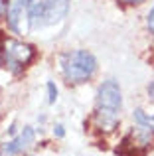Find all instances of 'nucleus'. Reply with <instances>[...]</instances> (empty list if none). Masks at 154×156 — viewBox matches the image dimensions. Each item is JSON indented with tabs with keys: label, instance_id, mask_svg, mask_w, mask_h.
Segmentation results:
<instances>
[{
	"label": "nucleus",
	"instance_id": "obj_1",
	"mask_svg": "<svg viewBox=\"0 0 154 156\" xmlns=\"http://www.w3.org/2000/svg\"><path fill=\"white\" fill-rule=\"evenodd\" d=\"M123 105L121 87L115 79H107L97 91V122L105 130H113L119 122V111Z\"/></svg>",
	"mask_w": 154,
	"mask_h": 156
},
{
	"label": "nucleus",
	"instance_id": "obj_2",
	"mask_svg": "<svg viewBox=\"0 0 154 156\" xmlns=\"http://www.w3.org/2000/svg\"><path fill=\"white\" fill-rule=\"evenodd\" d=\"M69 10V0H30V26L44 30L61 22Z\"/></svg>",
	"mask_w": 154,
	"mask_h": 156
},
{
	"label": "nucleus",
	"instance_id": "obj_3",
	"mask_svg": "<svg viewBox=\"0 0 154 156\" xmlns=\"http://www.w3.org/2000/svg\"><path fill=\"white\" fill-rule=\"evenodd\" d=\"M61 71L69 83H83L97 71V59L87 50H75L61 55Z\"/></svg>",
	"mask_w": 154,
	"mask_h": 156
},
{
	"label": "nucleus",
	"instance_id": "obj_4",
	"mask_svg": "<svg viewBox=\"0 0 154 156\" xmlns=\"http://www.w3.org/2000/svg\"><path fill=\"white\" fill-rule=\"evenodd\" d=\"M32 59H34V48L30 44L16 42V40L4 42V61L10 67V71L20 73Z\"/></svg>",
	"mask_w": 154,
	"mask_h": 156
},
{
	"label": "nucleus",
	"instance_id": "obj_5",
	"mask_svg": "<svg viewBox=\"0 0 154 156\" xmlns=\"http://www.w3.org/2000/svg\"><path fill=\"white\" fill-rule=\"evenodd\" d=\"M150 146H152L150 130L140 126L138 130H131L123 138V142L117 148V154L119 156H146Z\"/></svg>",
	"mask_w": 154,
	"mask_h": 156
},
{
	"label": "nucleus",
	"instance_id": "obj_6",
	"mask_svg": "<svg viewBox=\"0 0 154 156\" xmlns=\"http://www.w3.org/2000/svg\"><path fill=\"white\" fill-rule=\"evenodd\" d=\"M8 26L14 34H28L30 30V0H10L6 10Z\"/></svg>",
	"mask_w": 154,
	"mask_h": 156
},
{
	"label": "nucleus",
	"instance_id": "obj_7",
	"mask_svg": "<svg viewBox=\"0 0 154 156\" xmlns=\"http://www.w3.org/2000/svg\"><path fill=\"white\" fill-rule=\"evenodd\" d=\"M32 140H34V130H32L30 126H26L24 133L20 134L18 138H14V140H10L8 144L2 146V152L4 154H16V152H20V150H24L28 144H32Z\"/></svg>",
	"mask_w": 154,
	"mask_h": 156
},
{
	"label": "nucleus",
	"instance_id": "obj_8",
	"mask_svg": "<svg viewBox=\"0 0 154 156\" xmlns=\"http://www.w3.org/2000/svg\"><path fill=\"white\" fill-rule=\"evenodd\" d=\"M135 121L138 122V125L142 126V129L152 130V133H154V117H152V115H146L144 111L136 109V111H135Z\"/></svg>",
	"mask_w": 154,
	"mask_h": 156
},
{
	"label": "nucleus",
	"instance_id": "obj_9",
	"mask_svg": "<svg viewBox=\"0 0 154 156\" xmlns=\"http://www.w3.org/2000/svg\"><path fill=\"white\" fill-rule=\"evenodd\" d=\"M47 95H50V97H47L50 103H55V99H58V89H55V85L51 83V81L47 83Z\"/></svg>",
	"mask_w": 154,
	"mask_h": 156
},
{
	"label": "nucleus",
	"instance_id": "obj_10",
	"mask_svg": "<svg viewBox=\"0 0 154 156\" xmlns=\"http://www.w3.org/2000/svg\"><path fill=\"white\" fill-rule=\"evenodd\" d=\"M146 24H148V30L154 34V8L150 12H148V20H146Z\"/></svg>",
	"mask_w": 154,
	"mask_h": 156
},
{
	"label": "nucleus",
	"instance_id": "obj_11",
	"mask_svg": "<svg viewBox=\"0 0 154 156\" xmlns=\"http://www.w3.org/2000/svg\"><path fill=\"white\" fill-rule=\"evenodd\" d=\"M148 95H150V97H152V101H154V81H152L150 85H148Z\"/></svg>",
	"mask_w": 154,
	"mask_h": 156
},
{
	"label": "nucleus",
	"instance_id": "obj_12",
	"mask_svg": "<svg viewBox=\"0 0 154 156\" xmlns=\"http://www.w3.org/2000/svg\"><path fill=\"white\" fill-rule=\"evenodd\" d=\"M121 2H124V4H140V2H144V0H121Z\"/></svg>",
	"mask_w": 154,
	"mask_h": 156
},
{
	"label": "nucleus",
	"instance_id": "obj_13",
	"mask_svg": "<svg viewBox=\"0 0 154 156\" xmlns=\"http://www.w3.org/2000/svg\"><path fill=\"white\" fill-rule=\"evenodd\" d=\"M55 133H58V136H63V126L58 125V126H55Z\"/></svg>",
	"mask_w": 154,
	"mask_h": 156
},
{
	"label": "nucleus",
	"instance_id": "obj_14",
	"mask_svg": "<svg viewBox=\"0 0 154 156\" xmlns=\"http://www.w3.org/2000/svg\"><path fill=\"white\" fill-rule=\"evenodd\" d=\"M2 10H4V2L0 0V14H2Z\"/></svg>",
	"mask_w": 154,
	"mask_h": 156
},
{
	"label": "nucleus",
	"instance_id": "obj_15",
	"mask_svg": "<svg viewBox=\"0 0 154 156\" xmlns=\"http://www.w3.org/2000/svg\"><path fill=\"white\" fill-rule=\"evenodd\" d=\"M0 59H2V50H0Z\"/></svg>",
	"mask_w": 154,
	"mask_h": 156
}]
</instances>
